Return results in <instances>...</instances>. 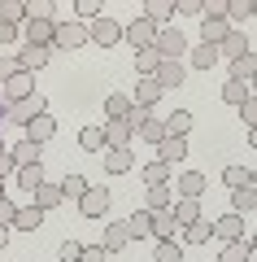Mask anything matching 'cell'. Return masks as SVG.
Listing matches in <instances>:
<instances>
[{
	"mask_svg": "<svg viewBox=\"0 0 257 262\" xmlns=\"http://www.w3.org/2000/svg\"><path fill=\"white\" fill-rule=\"evenodd\" d=\"M175 192H179V196H201V192H205V175H201V170H183L179 184H175Z\"/></svg>",
	"mask_w": 257,
	"mask_h": 262,
	"instance_id": "cell-25",
	"label": "cell"
},
{
	"mask_svg": "<svg viewBox=\"0 0 257 262\" xmlns=\"http://www.w3.org/2000/svg\"><path fill=\"white\" fill-rule=\"evenodd\" d=\"M87 39L101 44V48H113V44L122 39V22H118V18H96L92 27H87Z\"/></svg>",
	"mask_w": 257,
	"mask_h": 262,
	"instance_id": "cell-4",
	"label": "cell"
},
{
	"mask_svg": "<svg viewBox=\"0 0 257 262\" xmlns=\"http://www.w3.org/2000/svg\"><path fill=\"white\" fill-rule=\"evenodd\" d=\"M79 149H83V153H105V131L96 127V122L79 131Z\"/></svg>",
	"mask_w": 257,
	"mask_h": 262,
	"instance_id": "cell-29",
	"label": "cell"
},
{
	"mask_svg": "<svg viewBox=\"0 0 257 262\" xmlns=\"http://www.w3.org/2000/svg\"><path fill=\"white\" fill-rule=\"evenodd\" d=\"M192 114H188V110H175V114H170V118H166V136H179V140H188V131H192Z\"/></svg>",
	"mask_w": 257,
	"mask_h": 262,
	"instance_id": "cell-27",
	"label": "cell"
},
{
	"mask_svg": "<svg viewBox=\"0 0 257 262\" xmlns=\"http://www.w3.org/2000/svg\"><path fill=\"white\" fill-rule=\"evenodd\" d=\"M144 179H148V188H153V184H166V179H170V166H166V162H148V166H144Z\"/></svg>",
	"mask_w": 257,
	"mask_h": 262,
	"instance_id": "cell-46",
	"label": "cell"
},
{
	"mask_svg": "<svg viewBox=\"0 0 257 262\" xmlns=\"http://www.w3.org/2000/svg\"><path fill=\"white\" fill-rule=\"evenodd\" d=\"M13 39H18V27H5L0 22V44H13Z\"/></svg>",
	"mask_w": 257,
	"mask_h": 262,
	"instance_id": "cell-57",
	"label": "cell"
},
{
	"mask_svg": "<svg viewBox=\"0 0 257 262\" xmlns=\"http://www.w3.org/2000/svg\"><path fill=\"white\" fill-rule=\"evenodd\" d=\"M127 245H131L127 219H122V223H105V241H101V249H105V253H118V249H127Z\"/></svg>",
	"mask_w": 257,
	"mask_h": 262,
	"instance_id": "cell-10",
	"label": "cell"
},
{
	"mask_svg": "<svg viewBox=\"0 0 257 262\" xmlns=\"http://www.w3.org/2000/svg\"><path fill=\"white\" fill-rule=\"evenodd\" d=\"M157 66H161L157 48H139V53H135V70H139V79H153V75H157Z\"/></svg>",
	"mask_w": 257,
	"mask_h": 262,
	"instance_id": "cell-34",
	"label": "cell"
},
{
	"mask_svg": "<svg viewBox=\"0 0 257 262\" xmlns=\"http://www.w3.org/2000/svg\"><path fill=\"white\" fill-rule=\"evenodd\" d=\"M201 31H205V44H214V48H218L222 39L231 35V22H209V18H201Z\"/></svg>",
	"mask_w": 257,
	"mask_h": 262,
	"instance_id": "cell-38",
	"label": "cell"
},
{
	"mask_svg": "<svg viewBox=\"0 0 257 262\" xmlns=\"http://www.w3.org/2000/svg\"><path fill=\"white\" fill-rule=\"evenodd\" d=\"M79 253H83L79 241H65V245H61V262H79Z\"/></svg>",
	"mask_w": 257,
	"mask_h": 262,
	"instance_id": "cell-55",
	"label": "cell"
},
{
	"mask_svg": "<svg viewBox=\"0 0 257 262\" xmlns=\"http://www.w3.org/2000/svg\"><path fill=\"white\" fill-rule=\"evenodd\" d=\"M0 196H5V184H0Z\"/></svg>",
	"mask_w": 257,
	"mask_h": 262,
	"instance_id": "cell-60",
	"label": "cell"
},
{
	"mask_svg": "<svg viewBox=\"0 0 257 262\" xmlns=\"http://www.w3.org/2000/svg\"><path fill=\"white\" fill-rule=\"evenodd\" d=\"M153 48H157V57H161V61H179V57L188 53V39H183V31H179V27H161Z\"/></svg>",
	"mask_w": 257,
	"mask_h": 262,
	"instance_id": "cell-2",
	"label": "cell"
},
{
	"mask_svg": "<svg viewBox=\"0 0 257 262\" xmlns=\"http://www.w3.org/2000/svg\"><path fill=\"white\" fill-rule=\"evenodd\" d=\"M240 122H244V131H257V101L240 105Z\"/></svg>",
	"mask_w": 257,
	"mask_h": 262,
	"instance_id": "cell-49",
	"label": "cell"
},
{
	"mask_svg": "<svg viewBox=\"0 0 257 262\" xmlns=\"http://www.w3.org/2000/svg\"><path fill=\"white\" fill-rule=\"evenodd\" d=\"M13 75H18V57H5V53H0V83H9Z\"/></svg>",
	"mask_w": 257,
	"mask_h": 262,
	"instance_id": "cell-52",
	"label": "cell"
},
{
	"mask_svg": "<svg viewBox=\"0 0 257 262\" xmlns=\"http://www.w3.org/2000/svg\"><path fill=\"white\" fill-rule=\"evenodd\" d=\"M127 232H131V241H148V236H153V214H148V210L139 206L135 214L127 219Z\"/></svg>",
	"mask_w": 257,
	"mask_h": 262,
	"instance_id": "cell-21",
	"label": "cell"
},
{
	"mask_svg": "<svg viewBox=\"0 0 257 262\" xmlns=\"http://www.w3.org/2000/svg\"><path fill=\"white\" fill-rule=\"evenodd\" d=\"M53 44L65 48V53H70V48H83V44H87V27H83V22H57Z\"/></svg>",
	"mask_w": 257,
	"mask_h": 262,
	"instance_id": "cell-7",
	"label": "cell"
},
{
	"mask_svg": "<svg viewBox=\"0 0 257 262\" xmlns=\"http://www.w3.org/2000/svg\"><path fill=\"white\" fill-rule=\"evenodd\" d=\"M131 105H135V101H131L127 92H109V96H105V118H127Z\"/></svg>",
	"mask_w": 257,
	"mask_h": 262,
	"instance_id": "cell-32",
	"label": "cell"
},
{
	"mask_svg": "<svg viewBox=\"0 0 257 262\" xmlns=\"http://www.w3.org/2000/svg\"><path fill=\"white\" fill-rule=\"evenodd\" d=\"M9 158H13V166H35V162H44L35 140H18V144L9 149Z\"/></svg>",
	"mask_w": 257,
	"mask_h": 262,
	"instance_id": "cell-22",
	"label": "cell"
},
{
	"mask_svg": "<svg viewBox=\"0 0 257 262\" xmlns=\"http://www.w3.org/2000/svg\"><path fill=\"white\" fill-rule=\"evenodd\" d=\"M9 170H18V166H13V158H9V149H0V179L9 175Z\"/></svg>",
	"mask_w": 257,
	"mask_h": 262,
	"instance_id": "cell-56",
	"label": "cell"
},
{
	"mask_svg": "<svg viewBox=\"0 0 257 262\" xmlns=\"http://www.w3.org/2000/svg\"><path fill=\"white\" fill-rule=\"evenodd\" d=\"M153 262H183V249H179L175 241H157V249H153Z\"/></svg>",
	"mask_w": 257,
	"mask_h": 262,
	"instance_id": "cell-44",
	"label": "cell"
},
{
	"mask_svg": "<svg viewBox=\"0 0 257 262\" xmlns=\"http://www.w3.org/2000/svg\"><path fill=\"white\" fill-rule=\"evenodd\" d=\"M183 236H188V245H209L214 227L205 223V219H196V223H188V227H183Z\"/></svg>",
	"mask_w": 257,
	"mask_h": 262,
	"instance_id": "cell-42",
	"label": "cell"
},
{
	"mask_svg": "<svg viewBox=\"0 0 257 262\" xmlns=\"http://www.w3.org/2000/svg\"><path fill=\"white\" fill-rule=\"evenodd\" d=\"M135 136H139V140H148V144H161L166 140V118H148Z\"/></svg>",
	"mask_w": 257,
	"mask_h": 262,
	"instance_id": "cell-41",
	"label": "cell"
},
{
	"mask_svg": "<svg viewBox=\"0 0 257 262\" xmlns=\"http://www.w3.org/2000/svg\"><path fill=\"white\" fill-rule=\"evenodd\" d=\"M18 184L27 188V192H35V188L44 184V162H35V166H18Z\"/></svg>",
	"mask_w": 257,
	"mask_h": 262,
	"instance_id": "cell-40",
	"label": "cell"
},
{
	"mask_svg": "<svg viewBox=\"0 0 257 262\" xmlns=\"http://www.w3.org/2000/svg\"><path fill=\"white\" fill-rule=\"evenodd\" d=\"M109 253L101 249V245H83V253H79V262H105Z\"/></svg>",
	"mask_w": 257,
	"mask_h": 262,
	"instance_id": "cell-54",
	"label": "cell"
},
{
	"mask_svg": "<svg viewBox=\"0 0 257 262\" xmlns=\"http://www.w3.org/2000/svg\"><path fill=\"white\" fill-rule=\"evenodd\" d=\"M222 184H227V188H244V184H253V170H244V166H227V170H222Z\"/></svg>",
	"mask_w": 257,
	"mask_h": 262,
	"instance_id": "cell-45",
	"label": "cell"
},
{
	"mask_svg": "<svg viewBox=\"0 0 257 262\" xmlns=\"http://www.w3.org/2000/svg\"><path fill=\"white\" fill-rule=\"evenodd\" d=\"M44 66H48V48H27V53L18 57L22 75H35V70H44Z\"/></svg>",
	"mask_w": 257,
	"mask_h": 262,
	"instance_id": "cell-28",
	"label": "cell"
},
{
	"mask_svg": "<svg viewBox=\"0 0 257 262\" xmlns=\"http://www.w3.org/2000/svg\"><path fill=\"white\" fill-rule=\"evenodd\" d=\"M39 223H44V210H39V206H18V219H13V227H22V232H35Z\"/></svg>",
	"mask_w": 257,
	"mask_h": 262,
	"instance_id": "cell-35",
	"label": "cell"
},
{
	"mask_svg": "<svg viewBox=\"0 0 257 262\" xmlns=\"http://www.w3.org/2000/svg\"><path fill=\"white\" fill-rule=\"evenodd\" d=\"M22 131H27V140H35V144H44L48 136H53V131H57V122L48 118V114H39V118H35V122H27V127H22Z\"/></svg>",
	"mask_w": 257,
	"mask_h": 262,
	"instance_id": "cell-30",
	"label": "cell"
},
{
	"mask_svg": "<svg viewBox=\"0 0 257 262\" xmlns=\"http://www.w3.org/2000/svg\"><path fill=\"white\" fill-rule=\"evenodd\" d=\"M53 13H57V0H27V18L53 22Z\"/></svg>",
	"mask_w": 257,
	"mask_h": 262,
	"instance_id": "cell-43",
	"label": "cell"
},
{
	"mask_svg": "<svg viewBox=\"0 0 257 262\" xmlns=\"http://www.w3.org/2000/svg\"><path fill=\"white\" fill-rule=\"evenodd\" d=\"M61 201H65V196H61V184H48V179H44V184L35 188V206L44 210V214H48V210H57Z\"/></svg>",
	"mask_w": 257,
	"mask_h": 262,
	"instance_id": "cell-20",
	"label": "cell"
},
{
	"mask_svg": "<svg viewBox=\"0 0 257 262\" xmlns=\"http://www.w3.org/2000/svg\"><path fill=\"white\" fill-rule=\"evenodd\" d=\"M253 75H257V57L253 53L231 61V83H253Z\"/></svg>",
	"mask_w": 257,
	"mask_h": 262,
	"instance_id": "cell-26",
	"label": "cell"
},
{
	"mask_svg": "<svg viewBox=\"0 0 257 262\" xmlns=\"http://www.w3.org/2000/svg\"><path fill=\"white\" fill-rule=\"evenodd\" d=\"M39 114H48V101L39 92L22 96V101H9V114H5V122H13V127H27V122H35Z\"/></svg>",
	"mask_w": 257,
	"mask_h": 262,
	"instance_id": "cell-1",
	"label": "cell"
},
{
	"mask_svg": "<svg viewBox=\"0 0 257 262\" xmlns=\"http://www.w3.org/2000/svg\"><path fill=\"white\" fill-rule=\"evenodd\" d=\"M175 232H179L175 214H170V210H157L153 214V241H175Z\"/></svg>",
	"mask_w": 257,
	"mask_h": 262,
	"instance_id": "cell-24",
	"label": "cell"
},
{
	"mask_svg": "<svg viewBox=\"0 0 257 262\" xmlns=\"http://www.w3.org/2000/svg\"><path fill=\"white\" fill-rule=\"evenodd\" d=\"M227 18H253V0H227Z\"/></svg>",
	"mask_w": 257,
	"mask_h": 262,
	"instance_id": "cell-48",
	"label": "cell"
},
{
	"mask_svg": "<svg viewBox=\"0 0 257 262\" xmlns=\"http://www.w3.org/2000/svg\"><path fill=\"white\" fill-rule=\"evenodd\" d=\"M79 214L83 219H105V214H109V188L87 184V192L79 196Z\"/></svg>",
	"mask_w": 257,
	"mask_h": 262,
	"instance_id": "cell-3",
	"label": "cell"
},
{
	"mask_svg": "<svg viewBox=\"0 0 257 262\" xmlns=\"http://www.w3.org/2000/svg\"><path fill=\"white\" fill-rule=\"evenodd\" d=\"M253 206H257V184H244V188H236V192H231V214L244 219Z\"/></svg>",
	"mask_w": 257,
	"mask_h": 262,
	"instance_id": "cell-18",
	"label": "cell"
},
{
	"mask_svg": "<svg viewBox=\"0 0 257 262\" xmlns=\"http://www.w3.org/2000/svg\"><path fill=\"white\" fill-rule=\"evenodd\" d=\"M222 101H227V105H244V101H253V83H231V79H227V88H222Z\"/></svg>",
	"mask_w": 257,
	"mask_h": 262,
	"instance_id": "cell-39",
	"label": "cell"
},
{
	"mask_svg": "<svg viewBox=\"0 0 257 262\" xmlns=\"http://www.w3.org/2000/svg\"><path fill=\"white\" fill-rule=\"evenodd\" d=\"M101 162H105V170H109V175H127V170L135 166L131 149H105V153H101Z\"/></svg>",
	"mask_w": 257,
	"mask_h": 262,
	"instance_id": "cell-14",
	"label": "cell"
},
{
	"mask_svg": "<svg viewBox=\"0 0 257 262\" xmlns=\"http://www.w3.org/2000/svg\"><path fill=\"white\" fill-rule=\"evenodd\" d=\"M170 214H175L179 227L196 223V219H201V196H175V201H170Z\"/></svg>",
	"mask_w": 257,
	"mask_h": 262,
	"instance_id": "cell-9",
	"label": "cell"
},
{
	"mask_svg": "<svg viewBox=\"0 0 257 262\" xmlns=\"http://www.w3.org/2000/svg\"><path fill=\"white\" fill-rule=\"evenodd\" d=\"M218 57H231V61H236V57H248V39L240 35V31H231V35L218 44Z\"/></svg>",
	"mask_w": 257,
	"mask_h": 262,
	"instance_id": "cell-33",
	"label": "cell"
},
{
	"mask_svg": "<svg viewBox=\"0 0 257 262\" xmlns=\"http://www.w3.org/2000/svg\"><path fill=\"white\" fill-rule=\"evenodd\" d=\"M122 39H127L135 53H139V48H153V44H157V27H153L148 18H135L131 27H122Z\"/></svg>",
	"mask_w": 257,
	"mask_h": 262,
	"instance_id": "cell-5",
	"label": "cell"
},
{
	"mask_svg": "<svg viewBox=\"0 0 257 262\" xmlns=\"http://www.w3.org/2000/svg\"><path fill=\"white\" fill-rule=\"evenodd\" d=\"M175 13H188V18H201L205 0H175Z\"/></svg>",
	"mask_w": 257,
	"mask_h": 262,
	"instance_id": "cell-50",
	"label": "cell"
},
{
	"mask_svg": "<svg viewBox=\"0 0 257 262\" xmlns=\"http://www.w3.org/2000/svg\"><path fill=\"white\" fill-rule=\"evenodd\" d=\"M0 92H5V101H22V96H31V92H35V79L18 70V75H13L9 83H0Z\"/></svg>",
	"mask_w": 257,
	"mask_h": 262,
	"instance_id": "cell-16",
	"label": "cell"
},
{
	"mask_svg": "<svg viewBox=\"0 0 257 262\" xmlns=\"http://www.w3.org/2000/svg\"><path fill=\"white\" fill-rule=\"evenodd\" d=\"M74 13H79V18H101V5H96V0H79V5H74Z\"/></svg>",
	"mask_w": 257,
	"mask_h": 262,
	"instance_id": "cell-53",
	"label": "cell"
},
{
	"mask_svg": "<svg viewBox=\"0 0 257 262\" xmlns=\"http://www.w3.org/2000/svg\"><path fill=\"white\" fill-rule=\"evenodd\" d=\"M83 192H87V179H83L79 170H70V175L61 179V196H65V201H79Z\"/></svg>",
	"mask_w": 257,
	"mask_h": 262,
	"instance_id": "cell-37",
	"label": "cell"
},
{
	"mask_svg": "<svg viewBox=\"0 0 257 262\" xmlns=\"http://www.w3.org/2000/svg\"><path fill=\"white\" fill-rule=\"evenodd\" d=\"M13 219H18V206L9 196H0V227H13Z\"/></svg>",
	"mask_w": 257,
	"mask_h": 262,
	"instance_id": "cell-51",
	"label": "cell"
},
{
	"mask_svg": "<svg viewBox=\"0 0 257 262\" xmlns=\"http://www.w3.org/2000/svg\"><path fill=\"white\" fill-rule=\"evenodd\" d=\"M170 201H175V188H170V184H153V188L144 192V210H148V214L170 210Z\"/></svg>",
	"mask_w": 257,
	"mask_h": 262,
	"instance_id": "cell-12",
	"label": "cell"
},
{
	"mask_svg": "<svg viewBox=\"0 0 257 262\" xmlns=\"http://www.w3.org/2000/svg\"><path fill=\"white\" fill-rule=\"evenodd\" d=\"M0 22H5V27L27 22V0H0Z\"/></svg>",
	"mask_w": 257,
	"mask_h": 262,
	"instance_id": "cell-31",
	"label": "cell"
},
{
	"mask_svg": "<svg viewBox=\"0 0 257 262\" xmlns=\"http://www.w3.org/2000/svg\"><path fill=\"white\" fill-rule=\"evenodd\" d=\"M5 245H9V227H0V249H5Z\"/></svg>",
	"mask_w": 257,
	"mask_h": 262,
	"instance_id": "cell-59",
	"label": "cell"
},
{
	"mask_svg": "<svg viewBox=\"0 0 257 262\" xmlns=\"http://www.w3.org/2000/svg\"><path fill=\"white\" fill-rule=\"evenodd\" d=\"M192 70H209V66H218V48L214 44H201V48H192Z\"/></svg>",
	"mask_w": 257,
	"mask_h": 262,
	"instance_id": "cell-36",
	"label": "cell"
},
{
	"mask_svg": "<svg viewBox=\"0 0 257 262\" xmlns=\"http://www.w3.org/2000/svg\"><path fill=\"white\" fill-rule=\"evenodd\" d=\"M183 75H188V70H183V61H161L153 79H157L161 88H179V83H183Z\"/></svg>",
	"mask_w": 257,
	"mask_h": 262,
	"instance_id": "cell-23",
	"label": "cell"
},
{
	"mask_svg": "<svg viewBox=\"0 0 257 262\" xmlns=\"http://www.w3.org/2000/svg\"><path fill=\"white\" fill-rule=\"evenodd\" d=\"M188 158V140H179V136H166L161 144H157V162H166V166H175V162Z\"/></svg>",
	"mask_w": 257,
	"mask_h": 262,
	"instance_id": "cell-11",
	"label": "cell"
},
{
	"mask_svg": "<svg viewBox=\"0 0 257 262\" xmlns=\"http://www.w3.org/2000/svg\"><path fill=\"white\" fill-rule=\"evenodd\" d=\"M101 131H105V149H131V140H135V131L122 118H105Z\"/></svg>",
	"mask_w": 257,
	"mask_h": 262,
	"instance_id": "cell-6",
	"label": "cell"
},
{
	"mask_svg": "<svg viewBox=\"0 0 257 262\" xmlns=\"http://www.w3.org/2000/svg\"><path fill=\"white\" fill-rule=\"evenodd\" d=\"M209 227H214V236H218L222 245H227V241H240V236H244V219H240V214H222L218 223H209Z\"/></svg>",
	"mask_w": 257,
	"mask_h": 262,
	"instance_id": "cell-13",
	"label": "cell"
},
{
	"mask_svg": "<svg viewBox=\"0 0 257 262\" xmlns=\"http://www.w3.org/2000/svg\"><path fill=\"white\" fill-rule=\"evenodd\" d=\"M144 18H148V22H153V27H157V31H161V27H166V22L175 18V0H148V5H144Z\"/></svg>",
	"mask_w": 257,
	"mask_h": 262,
	"instance_id": "cell-17",
	"label": "cell"
},
{
	"mask_svg": "<svg viewBox=\"0 0 257 262\" xmlns=\"http://www.w3.org/2000/svg\"><path fill=\"white\" fill-rule=\"evenodd\" d=\"M5 114H9V101H5V92H0V127H5Z\"/></svg>",
	"mask_w": 257,
	"mask_h": 262,
	"instance_id": "cell-58",
	"label": "cell"
},
{
	"mask_svg": "<svg viewBox=\"0 0 257 262\" xmlns=\"http://www.w3.org/2000/svg\"><path fill=\"white\" fill-rule=\"evenodd\" d=\"M148 118H153V110H144V105H131V114H127V118H122V122H127L131 131H139V127H144Z\"/></svg>",
	"mask_w": 257,
	"mask_h": 262,
	"instance_id": "cell-47",
	"label": "cell"
},
{
	"mask_svg": "<svg viewBox=\"0 0 257 262\" xmlns=\"http://www.w3.org/2000/svg\"><path fill=\"white\" fill-rule=\"evenodd\" d=\"M22 35H27V48H48V44H53V35H57V22H39V18H27Z\"/></svg>",
	"mask_w": 257,
	"mask_h": 262,
	"instance_id": "cell-8",
	"label": "cell"
},
{
	"mask_svg": "<svg viewBox=\"0 0 257 262\" xmlns=\"http://www.w3.org/2000/svg\"><path fill=\"white\" fill-rule=\"evenodd\" d=\"M218 262H253V241L248 236H240V241H227L218 253Z\"/></svg>",
	"mask_w": 257,
	"mask_h": 262,
	"instance_id": "cell-15",
	"label": "cell"
},
{
	"mask_svg": "<svg viewBox=\"0 0 257 262\" xmlns=\"http://www.w3.org/2000/svg\"><path fill=\"white\" fill-rule=\"evenodd\" d=\"M161 92H166V88L157 83V79H139V88H135V96H131V101L144 105V110H153V105L161 101Z\"/></svg>",
	"mask_w": 257,
	"mask_h": 262,
	"instance_id": "cell-19",
	"label": "cell"
}]
</instances>
